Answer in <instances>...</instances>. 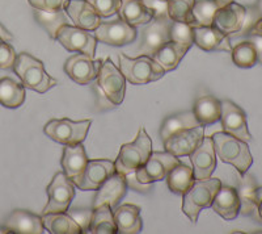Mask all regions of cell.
<instances>
[{
  "label": "cell",
  "instance_id": "obj_12",
  "mask_svg": "<svg viewBox=\"0 0 262 234\" xmlns=\"http://www.w3.org/2000/svg\"><path fill=\"white\" fill-rule=\"evenodd\" d=\"M97 41L111 46H125L137 40L138 30L133 25L127 24L122 18L113 21H101L95 30Z\"/></svg>",
  "mask_w": 262,
  "mask_h": 234
},
{
  "label": "cell",
  "instance_id": "obj_20",
  "mask_svg": "<svg viewBox=\"0 0 262 234\" xmlns=\"http://www.w3.org/2000/svg\"><path fill=\"white\" fill-rule=\"evenodd\" d=\"M64 11L75 27L92 32L101 24V17L86 0H70Z\"/></svg>",
  "mask_w": 262,
  "mask_h": 234
},
{
  "label": "cell",
  "instance_id": "obj_26",
  "mask_svg": "<svg viewBox=\"0 0 262 234\" xmlns=\"http://www.w3.org/2000/svg\"><path fill=\"white\" fill-rule=\"evenodd\" d=\"M190 48L191 46L179 44V42L168 41L161 48H159L151 57L154 58V61L158 65H160L165 70V72L172 71V70L179 66L181 60L185 57V54L188 53Z\"/></svg>",
  "mask_w": 262,
  "mask_h": 234
},
{
  "label": "cell",
  "instance_id": "obj_8",
  "mask_svg": "<svg viewBox=\"0 0 262 234\" xmlns=\"http://www.w3.org/2000/svg\"><path fill=\"white\" fill-rule=\"evenodd\" d=\"M48 204L42 215L67 212L75 198V184L64 172H57L46 188Z\"/></svg>",
  "mask_w": 262,
  "mask_h": 234
},
{
  "label": "cell",
  "instance_id": "obj_5",
  "mask_svg": "<svg viewBox=\"0 0 262 234\" xmlns=\"http://www.w3.org/2000/svg\"><path fill=\"white\" fill-rule=\"evenodd\" d=\"M119 70L133 84H147L156 82L165 75V70L154 61L149 55H139L137 58H130L126 54H119Z\"/></svg>",
  "mask_w": 262,
  "mask_h": 234
},
{
  "label": "cell",
  "instance_id": "obj_13",
  "mask_svg": "<svg viewBox=\"0 0 262 234\" xmlns=\"http://www.w3.org/2000/svg\"><path fill=\"white\" fill-rule=\"evenodd\" d=\"M116 172L114 162L109 159H91L74 184L81 191H97L107 178Z\"/></svg>",
  "mask_w": 262,
  "mask_h": 234
},
{
  "label": "cell",
  "instance_id": "obj_31",
  "mask_svg": "<svg viewBox=\"0 0 262 234\" xmlns=\"http://www.w3.org/2000/svg\"><path fill=\"white\" fill-rule=\"evenodd\" d=\"M43 228L51 234H79L83 233L78 222L67 212L42 215Z\"/></svg>",
  "mask_w": 262,
  "mask_h": 234
},
{
  "label": "cell",
  "instance_id": "obj_41",
  "mask_svg": "<svg viewBox=\"0 0 262 234\" xmlns=\"http://www.w3.org/2000/svg\"><path fill=\"white\" fill-rule=\"evenodd\" d=\"M16 58H17V53L13 46L9 42L0 38V69L6 70L13 67Z\"/></svg>",
  "mask_w": 262,
  "mask_h": 234
},
{
  "label": "cell",
  "instance_id": "obj_35",
  "mask_svg": "<svg viewBox=\"0 0 262 234\" xmlns=\"http://www.w3.org/2000/svg\"><path fill=\"white\" fill-rule=\"evenodd\" d=\"M219 8L221 7L214 0H195L191 9L195 27H211L215 13Z\"/></svg>",
  "mask_w": 262,
  "mask_h": 234
},
{
  "label": "cell",
  "instance_id": "obj_28",
  "mask_svg": "<svg viewBox=\"0 0 262 234\" xmlns=\"http://www.w3.org/2000/svg\"><path fill=\"white\" fill-rule=\"evenodd\" d=\"M193 113L201 125H211L221 120L222 102L212 95H203L194 102Z\"/></svg>",
  "mask_w": 262,
  "mask_h": 234
},
{
  "label": "cell",
  "instance_id": "obj_46",
  "mask_svg": "<svg viewBox=\"0 0 262 234\" xmlns=\"http://www.w3.org/2000/svg\"><path fill=\"white\" fill-rule=\"evenodd\" d=\"M256 209L262 219V187H257L256 189Z\"/></svg>",
  "mask_w": 262,
  "mask_h": 234
},
{
  "label": "cell",
  "instance_id": "obj_7",
  "mask_svg": "<svg viewBox=\"0 0 262 234\" xmlns=\"http://www.w3.org/2000/svg\"><path fill=\"white\" fill-rule=\"evenodd\" d=\"M91 120L72 121L70 119H53L43 128V132L53 141L62 145L83 144L91 128Z\"/></svg>",
  "mask_w": 262,
  "mask_h": 234
},
{
  "label": "cell",
  "instance_id": "obj_39",
  "mask_svg": "<svg viewBox=\"0 0 262 234\" xmlns=\"http://www.w3.org/2000/svg\"><path fill=\"white\" fill-rule=\"evenodd\" d=\"M169 36H170V41L179 42V44H184V45L193 46L194 44L193 25L172 20L169 27Z\"/></svg>",
  "mask_w": 262,
  "mask_h": 234
},
{
  "label": "cell",
  "instance_id": "obj_15",
  "mask_svg": "<svg viewBox=\"0 0 262 234\" xmlns=\"http://www.w3.org/2000/svg\"><path fill=\"white\" fill-rule=\"evenodd\" d=\"M203 137H205V126L198 125L170 135L163 142L165 151L180 158V157L190 155L200 146Z\"/></svg>",
  "mask_w": 262,
  "mask_h": 234
},
{
  "label": "cell",
  "instance_id": "obj_33",
  "mask_svg": "<svg viewBox=\"0 0 262 234\" xmlns=\"http://www.w3.org/2000/svg\"><path fill=\"white\" fill-rule=\"evenodd\" d=\"M167 184L168 188L173 193L177 195H184L194 182L193 167L180 162L176 167H173L167 175Z\"/></svg>",
  "mask_w": 262,
  "mask_h": 234
},
{
  "label": "cell",
  "instance_id": "obj_42",
  "mask_svg": "<svg viewBox=\"0 0 262 234\" xmlns=\"http://www.w3.org/2000/svg\"><path fill=\"white\" fill-rule=\"evenodd\" d=\"M34 9L45 11V12H58L63 11L70 0H28Z\"/></svg>",
  "mask_w": 262,
  "mask_h": 234
},
{
  "label": "cell",
  "instance_id": "obj_37",
  "mask_svg": "<svg viewBox=\"0 0 262 234\" xmlns=\"http://www.w3.org/2000/svg\"><path fill=\"white\" fill-rule=\"evenodd\" d=\"M194 3H195V0H167L168 16L173 21L186 23V24L195 27L193 13H191Z\"/></svg>",
  "mask_w": 262,
  "mask_h": 234
},
{
  "label": "cell",
  "instance_id": "obj_48",
  "mask_svg": "<svg viewBox=\"0 0 262 234\" xmlns=\"http://www.w3.org/2000/svg\"><path fill=\"white\" fill-rule=\"evenodd\" d=\"M0 38L4 40V41H7V42L12 41V40H13V36L9 33L6 28L3 27V24H0Z\"/></svg>",
  "mask_w": 262,
  "mask_h": 234
},
{
  "label": "cell",
  "instance_id": "obj_51",
  "mask_svg": "<svg viewBox=\"0 0 262 234\" xmlns=\"http://www.w3.org/2000/svg\"><path fill=\"white\" fill-rule=\"evenodd\" d=\"M0 233H9V230L4 226V228H0Z\"/></svg>",
  "mask_w": 262,
  "mask_h": 234
},
{
  "label": "cell",
  "instance_id": "obj_34",
  "mask_svg": "<svg viewBox=\"0 0 262 234\" xmlns=\"http://www.w3.org/2000/svg\"><path fill=\"white\" fill-rule=\"evenodd\" d=\"M33 15H34L37 23L48 32L49 37L53 40L57 38V33L58 30L60 29V27L72 23L71 18L66 13L64 9L58 11V12H45V11L34 9Z\"/></svg>",
  "mask_w": 262,
  "mask_h": 234
},
{
  "label": "cell",
  "instance_id": "obj_17",
  "mask_svg": "<svg viewBox=\"0 0 262 234\" xmlns=\"http://www.w3.org/2000/svg\"><path fill=\"white\" fill-rule=\"evenodd\" d=\"M247 8L242 4L232 2L216 11L212 20V27L219 29L222 33L231 36L244 28L247 18Z\"/></svg>",
  "mask_w": 262,
  "mask_h": 234
},
{
  "label": "cell",
  "instance_id": "obj_23",
  "mask_svg": "<svg viewBox=\"0 0 262 234\" xmlns=\"http://www.w3.org/2000/svg\"><path fill=\"white\" fill-rule=\"evenodd\" d=\"M9 231L18 234H42L45 233L42 217L30 213L24 209H16L9 215L4 224Z\"/></svg>",
  "mask_w": 262,
  "mask_h": 234
},
{
  "label": "cell",
  "instance_id": "obj_11",
  "mask_svg": "<svg viewBox=\"0 0 262 234\" xmlns=\"http://www.w3.org/2000/svg\"><path fill=\"white\" fill-rule=\"evenodd\" d=\"M55 40L69 51H78V53H83L92 58L95 57L97 38L95 34L91 33V30L75 27L71 24L63 25L58 30Z\"/></svg>",
  "mask_w": 262,
  "mask_h": 234
},
{
  "label": "cell",
  "instance_id": "obj_3",
  "mask_svg": "<svg viewBox=\"0 0 262 234\" xmlns=\"http://www.w3.org/2000/svg\"><path fill=\"white\" fill-rule=\"evenodd\" d=\"M222 187L221 179H194L190 188L182 195V212L193 224H196L201 210L211 207L215 195Z\"/></svg>",
  "mask_w": 262,
  "mask_h": 234
},
{
  "label": "cell",
  "instance_id": "obj_22",
  "mask_svg": "<svg viewBox=\"0 0 262 234\" xmlns=\"http://www.w3.org/2000/svg\"><path fill=\"white\" fill-rule=\"evenodd\" d=\"M194 44L206 51H231L229 36L215 27H193Z\"/></svg>",
  "mask_w": 262,
  "mask_h": 234
},
{
  "label": "cell",
  "instance_id": "obj_52",
  "mask_svg": "<svg viewBox=\"0 0 262 234\" xmlns=\"http://www.w3.org/2000/svg\"><path fill=\"white\" fill-rule=\"evenodd\" d=\"M163 2H167V0H163Z\"/></svg>",
  "mask_w": 262,
  "mask_h": 234
},
{
  "label": "cell",
  "instance_id": "obj_1",
  "mask_svg": "<svg viewBox=\"0 0 262 234\" xmlns=\"http://www.w3.org/2000/svg\"><path fill=\"white\" fill-rule=\"evenodd\" d=\"M215 153L224 163L232 165L242 175L247 174L253 163V157L248 142L233 137L226 132H216L211 135Z\"/></svg>",
  "mask_w": 262,
  "mask_h": 234
},
{
  "label": "cell",
  "instance_id": "obj_43",
  "mask_svg": "<svg viewBox=\"0 0 262 234\" xmlns=\"http://www.w3.org/2000/svg\"><path fill=\"white\" fill-rule=\"evenodd\" d=\"M70 216L78 222V225L80 226L83 233H88V226H90L91 217H92V209H75L67 210Z\"/></svg>",
  "mask_w": 262,
  "mask_h": 234
},
{
  "label": "cell",
  "instance_id": "obj_18",
  "mask_svg": "<svg viewBox=\"0 0 262 234\" xmlns=\"http://www.w3.org/2000/svg\"><path fill=\"white\" fill-rule=\"evenodd\" d=\"M190 162L193 166L194 179H209L216 168V153L211 137H203L202 142L190 154Z\"/></svg>",
  "mask_w": 262,
  "mask_h": 234
},
{
  "label": "cell",
  "instance_id": "obj_38",
  "mask_svg": "<svg viewBox=\"0 0 262 234\" xmlns=\"http://www.w3.org/2000/svg\"><path fill=\"white\" fill-rule=\"evenodd\" d=\"M243 177V183L240 191H237L238 196H240V201H242V208L240 212L243 215H250L256 208V189L257 186L254 183V180L252 177Z\"/></svg>",
  "mask_w": 262,
  "mask_h": 234
},
{
  "label": "cell",
  "instance_id": "obj_16",
  "mask_svg": "<svg viewBox=\"0 0 262 234\" xmlns=\"http://www.w3.org/2000/svg\"><path fill=\"white\" fill-rule=\"evenodd\" d=\"M222 126L223 132L232 134L233 137L249 142L252 140L249 129H248L247 116L238 105L232 103L231 100H223L222 102V114H221Z\"/></svg>",
  "mask_w": 262,
  "mask_h": 234
},
{
  "label": "cell",
  "instance_id": "obj_27",
  "mask_svg": "<svg viewBox=\"0 0 262 234\" xmlns=\"http://www.w3.org/2000/svg\"><path fill=\"white\" fill-rule=\"evenodd\" d=\"M119 17L133 27L144 25L155 17V13L143 3V0H121Z\"/></svg>",
  "mask_w": 262,
  "mask_h": 234
},
{
  "label": "cell",
  "instance_id": "obj_14",
  "mask_svg": "<svg viewBox=\"0 0 262 234\" xmlns=\"http://www.w3.org/2000/svg\"><path fill=\"white\" fill-rule=\"evenodd\" d=\"M102 62L104 61H95L92 57L83 53H76L66 61L64 72L75 83L85 86L97 79Z\"/></svg>",
  "mask_w": 262,
  "mask_h": 234
},
{
  "label": "cell",
  "instance_id": "obj_9",
  "mask_svg": "<svg viewBox=\"0 0 262 234\" xmlns=\"http://www.w3.org/2000/svg\"><path fill=\"white\" fill-rule=\"evenodd\" d=\"M169 16H155L149 23L144 24L146 27L140 30V42L138 46V53L140 55L151 57L159 48L170 41Z\"/></svg>",
  "mask_w": 262,
  "mask_h": 234
},
{
  "label": "cell",
  "instance_id": "obj_44",
  "mask_svg": "<svg viewBox=\"0 0 262 234\" xmlns=\"http://www.w3.org/2000/svg\"><path fill=\"white\" fill-rule=\"evenodd\" d=\"M143 3L151 9L155 16H168L167 2L163 0H143Z\"/></svg>",
  "mask_w": 262,
  "mask_h": 234
},
{
  "label": "cell",
  "instance_id": "obj_24",
  "mask_svg": "<svg viewBox=\"0 0 262 234\" xmlns=\"http://www.w3.org/2000/svg\"><path fill=\"white\" fill-rule=\"evenodd\" d=\"M113 216L117 230L122 234H137L143 228L140 219V208L133 204H122L113 208Z\"/></svg>",
  "mask_w": 262,
  "mask_h": 234
},
{
  "label": "cell",
  "instance_id": "obj_30",
  "mask_svg": "<svg viewBox=\"0 0 262 234\" xmlns=\"http://www.w3.org/2000/svg\"><path fill=\"white\" fill-rule=\"evenodd\" d=\"M88 233L92 234H116V221H114L113 210L109 204H101L97 208H92V217H91Z\"/></svg>",
  "mask_w": 262,
  "mask_h": 234
},
{
  "label": "cell",
  "instance_id": "obj_49",
  "mask_svg": "<svg viewBox=\"0 0 262 234\" xmlns=\"http://www.w3.org/2000/svg\"><path fill=\"white\" fill-rule=\"evenodd\" d=\"M214 2H216V4L219 7H224V6H227V4H229V3H232V2H235V0H214Z\"/></svg>",
  "mask_w": 262,
  "mask_h": 234
},
{
  "label": "cell",
  "instance_id": "obj_21",
  "mask_svg": "<svg viewBox=\"0 0 262 234\" xmlns=\"http://www.w3.org/2000/svg\"><path fill=\"white\" fill-rule=\"evenodd\" d=\"M211 208L215 213L223 217L227 221L235 220L240 213L242 201L237 189L229 186H222L211 203Z\"/></svg>",
  "mask_w": 262,
  "mask_h": 234
},
{
  "label": "cell",
  "instance_id": "obj_45",
  "mask_svg": "<svg viewBox=\"0 0 262 234\" xmlns=\"http://www.w3.org/2000/svg\"><path fill=\"white\" fill-rule=\"evenodd\" d=\"M249 41L253 44L254 49H256L257 62H259L262 65V36L249 33Z\"/></svg>",
  "mask_w": 262,
  "mask_h": 234
},
{
  "label": "cell",
  "instance_id": "obj_47",
  "mask_svg": "<svg viewBox=\"0 0 262 234\" xmlns=\"http://www.w3.org/2000/svg\"><path fill=\"white\" fill-rule=\"evenodd\" d=\"M250 34H258V36H262V17L256 20V23L253 24V27L249 29Z\"/></svg>",
  "mask_w": 262,
  "mask_h": 234
},
{
  "label": "cell",
  "instance_id": "obj_6",
  "mask_svg": "<svg viewBox=\"0 0 262 234\" xmlns=\"http://www.w3.org/2000/svg\"><path fill=\"white\" fill-rule=\"evenodd\" d=\"M180 163L179 157L168 151H152L146 162L137 168L134 179L142 186H149L154 182H160L167 178L173 167Z\"/></svg>",
  "mask_w": 262,
  "mask_h": 234
},
{
  "label": "cell",
  "instance_id": "obj_36",
  "mask_svg": "<svg viewBox=\"0 0 262 234\" xmlns=\"http://www.w3.org/2000/svg\"><path fill=\"white\" fill-rule=\"evenodd\" d=\"M232 61L237 67L242 69H250L257 63V53L254 45L249 40L238 42L231 50Z\"/></svg>",
  "mask_w": 262,
  "mask_h": 234
},
{
  "label": "cell",
  "instance_id": "obj_19",
  "mask_svg": "<svg viewBox=\"0 0 262 234\" xmlns=\"http://www.w3.org/2000/svg\"><path fill=\"white\" fill-rule=\"evenodd\" d=\"M126 192H127V177L116 171L97 189L95 199H93L92 208H97L106 203L113 209L118 205L119 201L122 200Z\"/></svg>",
  "mask_w": 262,
  "mask_h": 234
},
{
  "label": "cell",
  "instance_id": "obj_10",
  "mask_svg": "<svg viewBox=\"0 0 262 234\" xmlns=\"http://www.w3.org/2000/svg\"><path fill=\"white\" fill-rule=\"evenodd\" d=\"M97 84L112 104H122L126 95V78L111 58L102 62L97 75Z\"/></svg>",
  "mask_w": 262,
  "mask_h": 234
},
{
  "label": "cell",
  "instance_id": "obj_40",
  "mask_svg": "<svg viewBox=\"0 0 262 234\" xmlns=\"http://www.w3.org/2000/svg\"><path fill=\"white\" fill-rule=\"evenodd\" d=\"M101 18H107L118 13L121 0H86Z\"/></svg>",
  "mask_w": 262,
  "mask_h": 234
},
{
  "label": "cell",
  "instance_id": "obj_50",
  "mask_svg": "<svg viewBox=\"0 0 262 234\" xmlns=\"http://www.w3.org/2000/svg\"><path fill=\"white\" fill-rule=\"evenodd\" d=\"M257 9H258V12L262 15V0H258V3H257Z\"/></svg>",
  "mask_w": 262,
  "mask_h": 234
},
{
  "label": "cell",
  "instance_id": "obj_4",
  "mask_svg": "<svg viewBox=\"0 0 262 234\" xmlns=\"http://www.w3.org/2000/svg\"><path fill=\"white\" fill-rule=\"evenodd\" d=\"M151 153V137L147 134L143 126H140L134 141L121 146L118 157H117L116 162H114L116 171L119 172V174L126 175V177L134 174L137 171V168H139L148 159Z\"/></svg>",
  "mask_w": 262,
  "mask_h": 234
},
{
  "label": "cell",
  "instance_id": "obj_32",
  "mask_svg": "<svg viewBox=\"0 0 262 234\" xmlns=\"http://www.w3.org/2000/svg\"><path fill=\"white\" fill-rule=\"evenodd\" d=\"M201 125L198 120L194 116L193 111H186V112H180V113L172 114V116L167 117L165 120L161 124L160 135L161 138L167 140L170 135L176 134V133L182 132L185 129H190L194 126Z\"/></svg>",
  "mask_w": 262,
  "mask_h": 234
},
{
  "label": "cell",
  "instance_id": "obj_29",
  "mask_svg": "<svg viewBox=\"0 0 262 234\" xmlns=\"http://www.w3.org/2000/svg\"><path fill=\"white\" fill-rule=\"evenodd\" d=\"M25 87L21 81L3 76L0 78V104L6 108H18L25 102Z\"/></svg>",
  "mask_w": 262,
  "mask_h": 234
},
{
  "label": "cell",
  "instance_id": "obj_2",
  "mask_svg": "<svg viewBox=\"0 0 262 234\" xmlns=\"http://www.w3.org/2000/svg\"><path fill=\"white\" fill-rule=\"evenodd\" d=\"M13 70L25 88L38 93L48 92L58 84L57 79H54L46 72L43 63L29 53H20L17 55L13 63Z\"/></svg>",
  "mask_w": 262,
  "mask_h": 234
},
{
  "label": "cell",
  "instance_id": "obj_25",
  "mask_svg": "<svg viewBox=\"0 0 262 234\" xmlns=\"http://www.w3.org/2000/svg\"><path fill=\"white\" fill-rule=\"evenodd\" d=\"M88 161L90 159L86 157L85 149H84L83 145L76 144L66 145L60 163H62L63 172L74 182L83 172Z\"/></svg>",
  "mask_w": 262,
  "mask_h": 234
}]
</instances>
